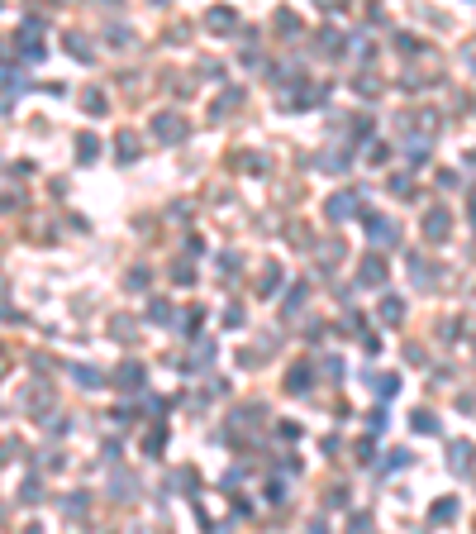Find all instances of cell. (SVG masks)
<instances>
[{"mask_svg":"<svg viewBox=\"0 0 476 534\" xmlns=\"http://www.w3.org/2000/svg\"><path fill=\"white\" fill-rule=\"evenodd\" d=\"M153 129H158L162 143H181V138H186V119H181V114H158Z\"/></svg>","mask_w":476,"mask_h":534,"instance_id":"cell-1","label":"cell"},{"mask_svg":"<svg viewBox=\"0 0 476 534\" xmlns=\"http://www.w3.org/2000/svg\"><path fill=\"white\" fill-rule=\"evenodd\" d=\"M358 206H362V201H358V191H343V196H334V201H329V219H348Z\"/></svg>","mask_w":476,"mask_h":534,"instance_id":"cell-2","label":"cell"},{"mask_svg":"<svg viewBox=\"0 0 476 534\" xmlns=\"http://www.w3.org/2000/svg\"><path fill=\"white\" fill-rule=\"evenodd\" d=\"M472 444H467V439H458V444H453V448H448V458H453V472H467V468H472Z\"/></svg>","mask_w":476,"mask_h":534,"instance_id":"cell-3","label":"cell"},{"mask_svg":"<svg viewBox=\"0 0 476 534\" xmlns=\"http://www.w3.org/2000/svg\"><path fill=\"white\" fill-rule=\"evenodd\" d=\"M448 224H453L448 210H429V215H424V234H429V239H443V234H448Z\"/></svg>","mask_w":476,"mask_h":534,"instance_id":"cell-4","label":"cell"},{"mask_svg":"<svg viewBox=\"0 0 476 534\" xmlns=\"http://www.w3.org/2000/svg\"><path fill=\"white\" fill-rule=\"evenodd\" d=\"M381 320H386V324H400V320H405V301H400V296H386V301H381Z\"/></svg>","mask_w":476,"mask_h":534,"instance_id":"cell-5","label":"cell"},{"mask_svg":"<svg viewBox=\"0 0 476 534\" xmlns=\"http://www.w3.org/2000/svg\"><path fill=\"white\" fill-rule=\"evenodd\" d=\"M367 224H372V243H395V229H390V219H381V215H372Z\"/></svg>","mask_w":476,"mask_h":534,"instance_id":"cell-6","label":"cell"},{"mask_svg":"<svg viewBox=\"0 0 476 534\" xmlns=\"http://www.w3.org/2000/svg\"><path fill=\"white\" fill-rule=\"evenodd\" d=\"M362 282H367V287H381V282H386V263H381V258H367V263H362Z\"/></svg>","mask_w":476,"mask_h":534,"instance_id":"cell-7","label":"cell"},{"mask_svg":"<svg viewBox=\"0 0 476 534\" xmlns=\"http://www.w3.org/2000/svg\"><path fill=\"white\" fill-rule=\"evenodd\" d=\"M429 515H434V525H448V520L458 515V501H453V496H443V501H434V511H429Z\"/></svg>","mask_w":476,"mask_h":534,"instance_id":"cell-8","label":"cell"},{"mask_svg":"<svg viewBox=\"0 0 476 534\" xmlns=\"http://www.w3.org/2000/svg\"><path fill=\"white\" fill-rule=\"evenodd\" d=\"M77 153H82V162H95V158H100V138H95V134H82V138H77Z\"/></svg>","mask_w":476,"mask_h":534,"instance_id":"cell-9","label":"cell"},{"mask_svg":"<svg viewBox=\"0 0 476 534\" xmlns=\"http://www.w3.org/2000/svg\"><path fill=\"white\" fill-rule=\"evenodd\" d=\"M119 382H124L129 391H138V387H143V367H138V363H124V367H119Z\"/></svg>","mask_w":476,"mask_h":534,"instance_id":"cell-10","label":"cell"},{"mask_svg":"<svg viewBox=\"0 0 476 534\" xmlns=\"http://www.w3.org/2000/svg\"><path fill=\"white\" fill-rule=\"evenodd\" d=\"M148 320H153V324H172L177 315H172V306H167V301H153V306H148Z\"/></svg>","mask_w":476,"mask_h":534,"instance_id":"cell-11","label":"cell"},{"mask_svg":"<svg viewBox=\"0 0 476 534\" xmlns=\"http://www.w3.org/2000/svg\"><path fill=\"white\" fill-rule=\"evenodd\" d=\"M290 391H310V367H305V363L290 367Z\"/></svg>","mask_w":476,"mask_h":534,"instance_id":"cell-12","label":"cell"},{"mask_svg":"<svg viewBox=\"0 0 476 534\" xmlns=\"http://www.w3.org/2000/svg\"><path fill=\"white\" fill-rule=\"evenodd\" d=\"M119 153H124V162H134V158H138V138H134L129 129L119 134Z\"/></svg>","mask_w":476,"mask_h":534,"instance_id":"cell-13","label":"cell"},{"mask_svg":"<svg viewBox=\"0 0 476 534\" xmlns=\"http://www.w3.org/2000/svg\"><path fill=\"white\" fill-rule=\"evenodd\" d=\"M210 29H234V10H214V14H210Z\"/></svg>","mask_w":476,"mask_h":534,"instance_id":"cell-14","label":"cell"},{"mask_svg":"<svg viewBox=\"0 0 476 534\" xmlns=\"http://www.w3.org/2000/svg\"><path fill=\"white\" fill-rule=\"evenodd\" d=\"M67 43H72V58H82V62H91V48H86V38H82V34H72Z\"/></svg>","mask_w":476,"mask_h":534,"instance_id":"cell-15","label":"cell"},{"mask_svg":"<svg viewBox=\"0 0 476 534\" xmlns=\"http://www.w3.org/2000/svg\"><path fill=\"white\" fill-rule=\"evenodd\" d=\"M414 429H419V434H434V415H429V411H414Z\"/></svg>","mask_w":476,"mask_h":534,"instance_id":"cell-16","label":"cell"},{"mask_svg":"<svg viewBox=\"0 0 476 534\" xmlns=\"http://www.w3.org/2000/svg\"><path fill=\"white\" fill-rule=\"evenodd\" d=\"M319 48H324L329 58H338V34H334V29H324V38H319Z\"/></svg>","mask_w":476,"mask_h":534,"instance_id":"cell-17","label":"cell"},{"mask_svg":"<svg viewBox=\"0 0 476 534\" xmlns=\"http://www.w3.org/2000/svg\"><path fill=\"white\" fill-rule=\"evenodd\" d=\"M72 377L86 382V387H100V372H91V367H72Z\"/></svg>","mask_w":476,"mask_h":534,"instance_id":"cell-18","label":"cell"},{"mask_svg":"<svg viewBox=\"0 0 476 534\" xmlns=\"http://www.w3.org/2000/svg\"><path fill=\"white\" fill-rule=\"evenodd\" d=\"M395 48H400V53H419V38H414V34H400Z\"/></svg>","mask_w":476,"mask_h":534,"instance_id":"cell-19","label":"cell"},{"mask_svg":"<svg viewBox=\"0 0 476 534\" xmlns=\"http://www.w3.org/2000/svg\"><path fill=\"white\" fill-rule=\"evenodd\" d=\"M143 287H148V272L134 267V272H129V291H143Z\"/></svg>","mask_w":476,"mask_h":534,"instance_id":"cell-20","label":"cell"},{"mask_svg":"<svg viewBox=\"0 0 476 534\" xmlns=\"http://www.w3.org/2000/svg\"><path fill=\"white\" fill-rule=\"evenodd\" d=\"M405 463H410V453H405V448H395V453L386 458V468H405Z\"/></svg>","mask_w":476,"mask_h":534,"instance_id":"cell-21","label":"cell"},{"mask_svg":"<svg viewBox=\"0 0 476 534\" xmlns=\"http://www.w3.org/2000/svg\"><path fill=\"white\" fill-rule=\"evenodd\" d=\"M86 511V496H67V515H82Z\"/></svg>","mask_w":476,"mask_h":534,"instance_id":"cell-22","label":"cell"},{"mask_svg":"<svg viewBox=\"0 0 476 534\" xmlns=\"http://www.w3.org/2000/svg\"><path fill=\"white\" fill-rule=\"evenodd\" d=\"M395 387H400L395 377H381V382H377V391H381V396H395Z\"/></svg>","mask_w":476,"mask_h":534,"instance_id":"cell-23","label":"cell"},{"mask_svg":"<svg viewBox=\"0 0 476 534\" xmlns=\"http://www.w3.org/2000/svg\"><path fill=\"white\" fill-rule=\"evenodd\" d=\"M367 530H372V520H367V515H353V530L348 534H367Z\"/></svg>","mask_w":476,"mask_h":534,"instance_id":"cell-24","label":"cell"},{"mask_svg":"<svg viewBox=\"0 0 476 534\" xmlns=\"http://www.w3.org/2000/svg\"><path fill=\"white\" fill-rule=\"evenodd\" d=\"M310 534H329V525H324V520H314V525H310Z\"/></svg>","mask_w":476,"mask_h":534,"instance_id":"cell-25","label":"cell"},{"mask_svg":"<svg viewBox=\"0 0 476 534\" xmlns=\"http://www.w3.org/2000/svg\"><path fill=\"white\" fill-rule=\"evenodd\" d=\"M472 215H476V191H472Z\"/></svg>","mask_w":476,"mask_h":534,"instance_id":"cell-26","label":"cell"},{"mask_svg":"<svg viewBox=\"0 0 476 534\" xmlns=\"http://www.w3.org/2000/svg\"><path fill=\"white\" fill-rule=\"evenodd\" d=\"M24 534H43V530H24Z\"/></svg>","mask_w":476,"mask_h":534,"instance_id":"cell-27","label":"cell"}]
</instances>
